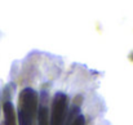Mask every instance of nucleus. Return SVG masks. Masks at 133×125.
I'll return each mask as SVG.
<instances>
[{"mask_svg": "<svg viewBox=\"0 0 133 125\" xmlns=\"http://www.w3.org/2000/svg\"><path fill=\"white\" fill-rule=\"evenodd\" d=\"M67 110V95L63 93H57L52 103V115L49 125H63Z\"/></svg>", "mask_w": 133, "mask_h": 125, "instance_id": "2", "label": "nucleus"}, {"mask_svg": "<svg viewBox=\"0 0 133 125\" xmlns=\"http://www.w3.org/2000/svg\"><path fill=\"white\" fill-rule=\"evenodd\" d=\"M38 125H49V114L44 105H40L38 110Z\"/></svg>", "mask_w": 133, "mask_h": 125, "instance_id": "4", "label": "nucleus"}, {"mask_svg": "<svg viewBox=\"0 0 133 125\" xmlns=\"http://www.w3.org/2000/svg\"><path fill=\"white\" fill-rule=\"evenodd\" d=\"M71 125H85V119H84V116L79 115V116L72 121V124Z\"/></svg>", "mask_w": 133, "mask_h": 125, "instance_id": "6", "label": "nucleus"}, {"mask_svg": "<svg viewBox=\"0 0 133 125\" xmlns=\"http://www.w3.org/2000/svg\"><path fill=\"white\" fill-rule=\"evenodd\" d=\"M38 102H39V95L34 89L26 88L19 93V110L18 111L23 114L31 124H34L36 114H38Z\"/></svg>", "mask_w": 133, "mask_h": 125, "instance_id": "1", "label": "nucleus"}, {"mask_svg": "<svg viewBox=\"0 0 133 125\" xmlns=\"http://www.w3.org/2000/svg\"><path fill=\"white\" fill-rule=\"evenodd\" d=\"M18 124L19 125H32L29 121V119H27L23 114H21L19 111H18Z\"/></svg>", "mask_w": 133, "mask_h": 125, "instance_id": "5", "label": "nucleus"}, {"mask_svg": "<svg viewBox=\"0 0 133 125\" xmlns=\"http://www.w3.org/2000/svg\"><path fill=\"white\" fill-rule=\"evenodd\" d=\"M3 111H4V119H5V125H17L16 120V110L14 106L10 101H5L3 105Z\"/></svg>", "mask_w": 133, "mask_h": 125, "instance_id": "3", "label": "nucleus"}]
</instances>
